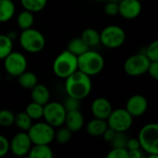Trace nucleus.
Segmentation results:
<instances>
[{
    "label": "nucleus",
    "mask_w": 158,
    "mask_h": 158,
    "mask_svg": "<svg viewBox=\"0 0 158 158\" xmlns=\"http://www.w3.org/2000/svg\"><path fill=\"white\" fill-rule=\"evenodd\" d=\"M150 61H158V41H153L146 48L143 53Z\"/></svg>",
    "instance_id": "obj_32"
},
{
    "label": "nucleus",
    "mask_w": 158,
    "mask_h": 158,
    "mask_svg": "<svg viewBox=\"0 0 158 158\" xmlns=\"http://www.w3.org/2000/svg\"><path fill=\"white\" fill-rule=\"evenodd\" d=\"M81 38L89 47L97 46L100 44V32L93 28L85 29L81 35Z\"/></svg>",
    "instance_id": "obj_23"
},
{
    "label": "nucleus",
    "mask_w": 158,
    "mask_h": 158,
    "mask_svg": "<svg viewBox=\"0 0 158 158\" xmlns=\"http://www.w3.org/2000/svg\"><path fill=\"white\" fill-rule=\"evenodd\" d=\"M3 60L5 70L12 77H18L22 72L27 70L28 61L22 53L12 51Z\"/></svg>",
    "instance_id": "obj_11"
},
{
    "label": "nucleus",
    "mask_w": 158,
    "mask_h": 158,
    "mask_svg": "<svg viewBox=\"0 0 158 158\" xmlns=\"http://www.w3.org/2000/svg\"><path fill=\"white\" fill-rule=\"evenodd\" d=\"M0 81H1V71H0Z\"/></svg>",
    "instance_id": "obj_44"
},
{
    "label": "nucleus",
    "mask_w": 158,
    "mask_h": 158,
    "mask_svg": "<svg viewBox=\"0 0 158 158\" xmlns=\"http://www.w3.org/2000/svg\"><path fill=\"white\" fill-rule=\"evenodd\" d=\"M133 118L125 108H117L112 110L106 118V123L108 128L116 132H126L132 126Z\"/></svg>",
    "instance_id": "obj_8"
},
{
    "label": "nucleus",
    "mask_w": 158,
    "mask_h": 158,
    "mask_svg": "<svg viewBox=\"0 0 158 158\" xmlns=\"http://www.w3.org/2000/svg\"><path fill=\"white\" fill-rule=\"evenodd\" d=\"M107 123L105 119L100 118H93L86 125V131L90 136L99 137L102 136L104 131L107 129Z\"/></svg>",
    "instance_id": "obj_18"
},
{
    "label": "nucleus",
    "mask_w": 158,
    "mask_h": 158,
    "mask_svg": "<svg viewBox=\"0 0 158 158\" xmlns=\"http://www.w3.org/2000/svg\"><path fill=\"white\" fill-rule=\"evenodd\" d=\"M67 111L60 102H48L44 106L43 118L46 123L54 128H59L64 125Z\"/></svg>",
    "instance_id": "obj_9"
},
{
    "label": "nucleus",
    "mask_w": 158,
    "mask_h": 158,
    "mask_svg": "<svg viewBox=\"0 0 158 158\" xmlns=\"http://www.w3.org/2000/svg\"><path fill=\"white\" fill-rule=\"evenodd\" d=\"M31 101L44 106L50 101V91L47 86L43 83H37L31 89Z\"/></svg>",
    "instance_id": "obj_17"
},
{
    "label": "nucleus",
    "mask_w": 158,
    "mask_h": 158,
    "mask_svg": "<svg viewBox=\"0 0 158 158\" xmlns=\"http://www.w3.org/2000/svg\"><path fill=\"white\" fill-rule=\"evenodd\" d=\"M147 73L154 80H158V61H151L147 69Z\"/></svg>",
    "instance_id": "obj_37"
},
{
    "label": "nucleus",
    "mask_w": 158,
    "mask_h": 158,
    "mask_svg": "<svg viewBox=\"0 0 158 158\" xmlns=\"http://www.w3.org/2000/svg\"><path fill=\"white\" fill-rule=\"evenodd\" d=\"M143 10L140 0H121L118 3V14L125 19H135Z\"/></svg>",
    "instance_id": "obj_13"
},
{
    "label": "nucleus",
    "mask_w": 158,
    "mask_h": 158,
    "mask_svg": "<svg viewBox=\"0 0 158 158\" xmlns=\"http://www.w3.org/2000/svg\"><path fill=\"white\" fill-rule=\"evenodd\" d=\"M95 2H103V1H106V0H94Z\"/></svg>",
    "instance_id": "obj_43"
},
{
    "label": "nucleus",
    "mask_w": 158,
    "mask_h": 158,
    "mask_svg": "<svg viewBox=\"0 0 158 158\" xmlns=\"http://www.w3.org/2000/svg\"><path fill=\"white\" fill-rule=\"evenodd\" d=\"M138 141L141 149L149 155V157H158V125L148 123L139 131Z\"/></svg>",
    "instance_id": "obj_3"
},
{
    "label": "nucleus",
    "mask_w": 158,
    "mask_h": 158,
    "mask_svg": "<svg viewBox=\"0 0 158 158\" xmlns=\"http://www.w3.org/2000/svg\"><path fill=\"white\" fill-rule=\"evenodd\" d=\"M148 108V101L145 96L142 94H134L131 96L127 103L125 109L133 117L139 118L145 114Z\"/></svg>",
    "instance_id": "obj_14"
},
{
    "label": "nucleus",
    "mask_w": 158,
    "mask_h": 158,
    "mask_svg": "<svg viewBox=\"0 0 158 158\" xmlns=\"http://www.w3.org/2000/svg\"><path fill=\"white\" fill-rule=\"evenodd\" d=\"M25 112L32 120H39L43 118L44 106L31 101L25 108Z\"/></svg>",
    "instance_id": "obj_27"
},
{
    "label": "nucleus",
    "mask_w": 158,
    "mask_h": 158,
    "mask_svg": "<svg viewBox=\"0 0 158 158\" xmlns=\"http://www.w3.org/2000/svg\"><path fill=\"white\" fill-rule=\"evenodd\" d=\"M105 13L108 16H116L118 14V4L113 2H107L104 7Z\"/></svg>",
    "instance_id": "obj_35"
},
{
    "label": "nucleus",
    "mask_w": 158,
    "mask_h": 158,
    "mask_svg": "<svg viewBox=\"0 0 158 158\" xmlns=\"http://www.w3.org/2000/svg\"><path fill=\"white\" fill-rule=\"evenodd\" d=\"M126 149L129 150H135V149H141L140 143L137 138H128L127 143H126Z\"/></svg>",
    "instance_id": "obj_38"
},
{
    "label": "nucleus",
    "mask_w": 158,
    "mask_h": 158,
    "mask_svg": "<svg viewBox=\"0 0 158 158\" xmlns=\"http://www.w3.org/2000/svg\"><path fill=\"white\" fill-rule=\"evenodd\" d=\"M128 156H129V158H142L143 156V153L142 149L129 150Z\"/></svg>",
    "instance_id": "obj_40"
},
{
    "label": "nucleus",
    "mask_w": 158,
    "mask_h": 158,
    "mask_svg": "<svg viewBox=\"0 0 158 158\" xmlns=\"http://www.w3.org/2000/svg\"><path fill=\"white\" fill-rule=\"evenodd\" d=\"M9 152V141L4 135L0 134V158L7 155Z\"/></svg>",
    "instance_id": "obj_36"
},
{
    "label": "nucleus",
    "mask_w": 158,
    "mask_h": 158,
    "mask_svg": "<svg viewBox=\"0 0 158 158\" xmlns=\"http://www.w3.org/2000/svg\"><path fill=\"white\" fill-rule=\"evenodd\" d=\"M28 156L30 158H52L54 153L49 144H32Z\"/></svg>",
    "instance_id": "obj_20"
},
{
    "label": "nucleus",
    "mask_w": 158,
    "mask_h": 158,
    "mask_svg": "<svg viewBox=\"0 0 158 158\" xmlns=\"http://www.w3.org/2000/svg\"><path fill=\"white\" fill-rule=\"evenodd\" d=\"M32 143L28 135L27 131H19L16 133L11 141L9 142V151L16 156H28Z\"/></svg>",
    "instance_id": "obj_12"
},
{
    "label": "nucleus",
    "mask_w": 158,
    "mask_h": 158,
    "mask_svg": "<svg viewBox=\"0 0 158 158\" xmlns=\"http://www.w3.org/2000/svg\"><path fill=\"white\" fill-rule=\"evenodd\" d=\"M33 120L27 115L25 111L19 112L15 115L14 124L21 131H28L29 129L31 127Z\"/></svg>",
    "instance_id": "obj_25"
},
{
    "label": "nucleus",
    "mask_w": 158,
    "mask_h": 158,
    "mask_svg": "<svg viewBox=\"0 0 158 158\" xmlns=\"http://www.w3.org/2000/svg\"><path fill=\"white\" fill-rule=\"evenodd\" d=\"M115 133H116V131H113L112 129H110V128H108V127H107V129H106V130L104 131V133L102 134V137H103V139H104L106 142L110 143V141L113 139V137H114Z\"/></svg>",
    "instance_id": "obj_39"
},
{
    "label": "nucleus",
    "mask_w": 158,
    "mask_h": 158,
    "mask_svg": "<svg viewBox=\"0 0 158 158\" xmlns=\"http://www.w3.org/2000/svg\"><path fill=\"white\" fill-rule=\"evenodd\" d=\"M78 69V59L75 55L68 50L61 52L55 58L53 71L59 79H66Z\"/></svg>",
    "instance_id": "obj_5"
},
{
    "label": "nucleus",
    "mask_w": 158,
    "mask_h": 158,
    "mask_svg": "<svg viewBox=\"0 0 158 158\" xmlns=\"http://www.w3.org/2000/svg\"><path fill=\"white\" fill-rule=\"evenodd\" d=\"M128 137L125 132H116L113 139L110 141L112 148H126Z\"/></svg>",
    "instance_id": "obj_31"
},
{
    "label": "nucleus",
    "mask_w": 158,
    "mask_h": 158,
    "mask_svg": "<svg viewBox=\"0 0 158 158\" xmlns=\"http://www.w3.org/2000/svg\"><path fill=\"white\" fill-rule=\"evenodd\" d=\"M77 59L78 69L91 78L102 72L105 68V58L100 53L94 50H87L77 56Z\"/></svg>",
    "instance_id": "obj_2"
},
{
    "label": "nucleus",
    "mask_w": 158,
    "mask_h": 158,
    "mask_svg": "<svg viewBox=\"0 0 158 158\" xmlns=\"http://www.w3.org/2000/svg\"><path fill=\"white\" fill-rule=\"evenodd\" d=\"M15 114L9 109L0 110V126L10 127L14 124Z\"/></svg>",
    "instance_id": "obj_30"
},
{
    "label": "nucleus",
    "mask_w": 158,
    "mask_h": 158,
    "mask_svg": "<svg viewBox=\"0 0 158 158\" xmlns=\"http://www.w3.org/2000/svg\"><path fill=\"white\" fill-rule=\"evenodd\" d=\"M22 7L32 13L42 11L47 5V0H20Z\"/></svg>",
    "instance_id": "obj_26"
},
{
    "label": "nucleus",
    "mask_w": 158,
    "mask_h": 158,
    "mask_svg": "<svg viewBox=\"0 0 158 158\" xmlns=\"http://www.w3.org/2000/svg\"><path fill=\"white\" fill-rule=\"evenodd\" d=\"M121 0H107V2H113V3H117L118 4Z\"/></svg>",
    "instance_id": "obj_42"
},
{
    "label": "nucleus",
    "mask_w": 158,
    "mask_h": 158,
    "mask_svg": "<svg viewBox=\"0 0 158 158\" xmlns=\"http://www.w3.org/2000/svg\"><path fill=\"white\" fill-rule=\"evenodd\" d=\"M150 63L151 61L143 53L132 55L126 59L124 63V71L129 76L138 77L147 73Z\"/></svg>",
    "instance_id": "obj_10"
},
{
    "label": "nucleus",
    "mask_w": 158,
    "mask_h": 158,
    "mask_svg": "<svg viewBox=\"0 0 158 158\" xmlns=\"http://www.w3.org/2000/svg\"><path fill=\"white\" fill-rule=\"evenodd\" d=\"M107 158H129L126 148H112L106 155Z\"/></svg>",
    "instance_id": "obj_34"
},
{
    "label": "nucleus",
    "mask_w": 158,
    "mask_h": 158,
    "mask_svg": "<svg viewBox=\"0 0 158 158\" xmlns=\"http://www.w3.org/2000/svg\"><path fill=\"white\" fill-rule=\"evenodd\" d=\"M92 88L93 82L91 77L79 69L65 79V91L67 95L80 101L90 94Z\"/></svg>",
    "instance_id": "obj_1"
},
{
    "label": "nucleus",
    "mask_w": 158,
    "mask_h": 158,
    "mask_svg": "<svg viewBox=\"0 0 158 158\" xmlns=\"http://www.w3.org/2000/svg\"><path fill=\"white\" fill-rule=\"evenodd\" d=\"M6 35L12 40V41H14L15 39H17L18 37H19V35H18V32L17 31H9L7 33H6Z\"/></svg>",
    "instance_id": "obj_41"
},
{
    "label": "nucleus",
    "mask_w": 158,
    "mask_h": 158,
    "mask_svg": "<svg viewBox=\"0 0 158 158\" xmlns=\"http://www.w3.org/2000/svg\"><path fill=\"white\" fill-rule=\"evenodd\" d=\"M27 132L32 144H50L55 140V128L45 121L32 123Z\"/></svg>",
    "instance_id": "obj_7"
},
{
    "label": "nucleus",
    "mask_w": 158,
    "mask_h": 158,
    "mask_svg": "<svg viewBox=\"0 0 158 158\" xmlns=\"http://www.w3.org/2000/svg\"><path fill=\"white\" fill-rule=\"evenodd\" d=\"M126 41L125 31L118 25H109L100 31V44L108 49H117Z\"/></svg>",
    "instance_id": "obj_6"
},
{
    "label": "nucleus",
    "mask_w": 158,
    "mask_h": 158,
    "mask_svg": "<svg viewBox=\"0 0 158 158\" xmlns=\"http://www.w3.org/2000/svg\"><path fill=\"white\" fill-rule=\"evenodd\" d=\"M72 132L67 127H59L57 131H55V140L59 144H66L71 139Z\"/></svg>",
    "instance_id": "obj_29"
},
{
    "label": "nucleus",
    "mask_w": 158,
    "mask_h": 158,
    "mask_svg": "<svg viewBox=\"0 0 158 158\" xmlns=\"http://www.w3.org/2000/svg\"><path fill=\"white\" fill-rule=\"evenodd\" d=\"M91 110L94 118L106 120L112 112L113 107L108 99L105 97H97L93 101L91 105Z\"/></svg>",
    "instance_id": "obj_15"
},
{
    "label": "nucleus",
    "mask_w": 158,
    "mask_h": 158,
    "mask_svg": "<svg viewBox=\"0 0 158 158\" xmlns=\"http://www.w3.org/2000/svg\"><path fill=\"white\" fill-rule=\"evenodd\" d=\"M19 42L23 50L31 54L41 52L46 44V40L44 34L32 27L21 31L19 35Z\"/></svg>",
    "instance_id": "obj_4"
},
{
    "label": "nucleus",
    "mask_w": 158,
    "mask_h": 158,
    "mask_svg": "<svg viewBox=\"0 0 158 158\" xmlns=\"http://www.w3.org/2000/svg\"><path fill=\"white\" fill-rule=\"evenodd\" d=\"M66 111H72V110H76V109H80V100L69 96L67 95V97L65 98L64 102L62 103Z\"/></svg>",
    "instance_id": "obj_33"
},
{
    "label": "nucleus",
    "mask_w": 158,
    "mask_h": 158,
    "mask_svg": "<svg viewBox=\"0 0 158 158\" xmlns=\"http://www.w3.org/2000/svg\"><path fill=\"white\" fill-rule=\"evenodd\" d=\"M16 6L12 0H0V22L9 21L15 15Z\"/></svg>",
    "instance_id": "obj_19"
},
{
    "label": "nucleus",
    "mask_w": 158,
    "mask_h": 158,
    "mask_svg": "<svg viewBox=\"0 0 158 158\" xmlns=\"http://www.w3.org/2000/svg\"><path fill=\"white\" fill-rule=\"evenodd\" d=\"M34 13L29 11V10H22L21 12L19 13L18 17H17V23L19 28L23 31V30H27L32 27L33 23H34Z\"/></svg>",
    "instance_id": "obj_24"
},
{
    "label": "nucleus",
    "mask_w": 158,
    "mask_h": 158,
    "mask_svg": "<svg viewBox=\"0 0 158 158\" xmlns=\"http://www.w3.org/2000/svg\"><path fill=\"white\" fill-rule=\"evenodd\" d=\"M13 51V41L6 34H0V60Z\"/></svg>",
    "instance_id": "obj_28"
},
{
    "label": "nucleus",
    "mask_w": 158,
    "mask_h": 158,
    "mask_svg": "<svg viewBox=\"0 0 158 158\" xmlns=\"http://www.w3.org/2000/svg\"><path fill=\"white\" fill-rule=\"evenodd\" d=\"M17 78H18V82L19 86L27 90H31L32 87H34L38 83L37 76L31 71L25 70Z\"/></svg>",
    "instance_id": "obj_21"
},
{
    "label": "nucleus",
    "mask_w": 158,
    "mask_h": 158,
    "mask_svg": "<svg viewBox=\"0 0 158 158\" xmlns=\"http://www.w3.org/2000/svg\"><path fill=\"white\" fill-rule=\"evenodd\" d=\"M90 47L84 43V41L81 37L73 38L69 41L67 46V50L75 55L76 56H81V54L85 53L87 50H89Z\"/></svg>",
    "instance_id": "obj_22"
},
{
    "label": "nucleus",
    "mask_w": 158,
    "mask_h": 158,
    "mask_svg": "<svg viewBox=\"0 0 158 158\" xmlns=\"http://www.w3.org/2000/svg\"><path fill=\"white\" fill-rule=\"evenodd\" d=\"M65 127H67L71 132L80 131L84 126V117L80 109L68 111L64 122Z\"/></svg>",
    "instance_id": "obj_16"
}]
</instances>
